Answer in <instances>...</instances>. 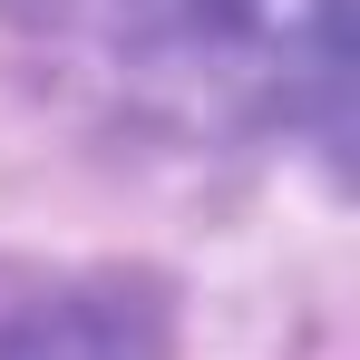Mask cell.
Masks as SVG:
<instances>
[{
    "instance_id": "1",
    "label": "cell",
    "mask_w": 360,
    "mask_h": 360,
    "mask_svg": "<svg viewBox=\"0 0 360 360\" xmlns=\"http://www.w3.org/2000/svg\"><path fill=\"white\" fill-rule=\"evenodd\" d=\"M49 20L156 117H341L351 0H49Z\"/></svg>"
},
{
    "instance_id": "2",
    "label": "cell",
    "mask_w": 360,
    "mask_h": 360,
    "mask_svg": "<svg viewBox=\"0 0 360 360\" xmlns=\"http://www.w3.org/2000/svg\"><path fill=\"white\" fill-rule=\"evenodd\" d=\"M0 360H156V311L127 283L20 273L0 283Z\"/></svg>"
}]
</instances>
